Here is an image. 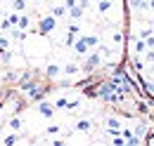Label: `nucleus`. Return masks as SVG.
<instances>
[{
  "mask_svg": "<svg viewBox=\"0 0 154 146\" xmlns=\"http://www.w3.org/2000/svg\"><path fill=\"white\" fill-rule=\"evenodd\" d=\"M147 125H142V123H140V125H135V130H133V134H137V137H145V134H147Z\"/></svg>",
  "mask_w": 154,
  "mask_h": 146,
  "instance_id": "17",
  "label": "nucleus"
},
{
  "mask_svg": "<svg viewBox=\"0 0 154 146\" xmlns=\"http://www.w3.org/2000/svg\"><path fill=\"white\" fill-rule=\"evenodd\" d=\"M97 52L102 54V61H104V59L112 57V47H107V45H97Z\"/></svg>",
  "mask_w": 154,
  "mask_h": 146,
  "instance_id": "15",
  "label": "nucleus"
},
{
  "mask_svg": "<svg viewBox=\"0 0 154 146\" xmlns=\"http://www.w3.org/2000/svg\"><path fill=\"white\" fill-rule=\"evenodd\" d=\"M74 52H76L78 57H85L88 52H90V47H88V42H85V38H78V40H74Z\"/></svg>",
  "mask_w": 154,
  "mask_h": 146,
  "instance_id": "3",
  "label": "nucleus"
},
{
  "mask_svg": "<svg viewBox=\"0 0 154 146\" xmlns=\"http://www.w3.org/2000/svg\"><path fill=\"white\" fill-rule=\"evenodd\" d=\"M126 144H128V146H140V144H142V137H137V134H131V137L126 139Z\"/></svg>",
  "mask_w": 154,
  "mask_h": 146,
  "instance_id": "16",
  "label": "nucleus"
},
{
  "mask_svg": "<svg viewBox=\"0 0 154 146\" xmlns=\"http://www.w3.org/2000/svg\"><path fill=\"white\" fill-rule=\"evenodd\" d=\"M17 139H19V137H14V134H7V137L2 139V144H5V146H12L14 142H17Z\"/></svg>",
  "mask_w": 154,
  "mask_h": 146,
  "instance_id": "23",
  "label": "nucleus"
},
{
  "mask_svg": "<svg viewBox=\"0 0 154 146\" xmlns=\"http://www.w3.org/2000/svg\"><path fill=\"white\" fill-rule=\"evenodd\" d=\"M50 14H52V17H66V5H64V2H62V5H55V7H52V10H50Z\"/></svg>",
  "mask_w": 154,
  "mask_h": 146,
  "instance_id": "9",
  "label": "nucleus"
},
{
  "mask_svg": "<svg viewBox=\"0 0 154 146\" xmlns=\"http://www.w3.org/2000/svg\"><path fill=\"white\" fill-rule=\"evenodd\" d=\"M64 106H66V99H64V97H62V99H57V101H55V109H64Z\"/></svg>",
  "mask_w": 154,
  "mask_h": 146,
  "instance_id": "26",
  "label": "nucleus"
},
{
  "mask_svg": "<svg viewBox=\"0 0 154 146\" xmlns=\"http://www.w3.org/2000/svg\"><path fill=\"white\" fill-rule=\"evenodd\" d=\"M7 28H10V21H7V17H5L2 21H0V31H7Z\"/></svg>",
  "mask_w": 154,
  "mask_h": 146,
  "instance_id": "27",
  "label": "nucleus"
},
{
  "mask_svg": "<svg viewBox=\"0 0 154 146\" xmlns=\"http://www.w3.org/2000/svg\"><path fill=\"white\" fill-rule=\"evenodd\" d=\"M7 21H10V26H17V21H19V14H17V12H10V14H7Z\"/></svg>",
  "mask_w": 154,
  "mask_h": 146,
  "instance_id": "22",
  "label": "nucleus"
},
{
  "mask_svg": "<svg viewBox=\"0 0 154 146\" xmlns=\"http://www.w3.org/2000/svg\"><path fill=\"white\" fill-rule=\"evenodd\" d=\"M64 5H66V10H69V7H74V5H78V0H64Z\"/></svg>",
  "mask_w": 154,
  "mask_h": 146,
  "instance_id": "32",
  "label": "nucleus"
},
{
  "mask_svg": "<svg viewBox=\"0 0 154 146\" xmlns=\"http://www.w3.org/2000/svg\"><path fill=\"white\" fill-rule=\"evenodd\" d=\"M149 10H152V12H154V0H149Z\"/></svg>",
  "mask_w": 154,
  "mask_h": 146,
  "instance_id": "35",
  "label": "nucleus"
},
{
  "mask_svg": "<svg viewBox=\"0 0 154 146\" xmlns=\"http://www.w3.org/2000/svg\"><path fill=\"white\" fill-rule=\"evenodd\" d=\"M7 127H10V130H19V127H21V118H10Z\"/></svg>",
  "mask_w": 154,
  "mask_h": 146,
  "instance_id": "19",
  "label": "nucleus"
},
{
  "mask_svg": "<svg viewBox=\"0 0 154 146\" xmlns=\"http://www.w3.org/2000/svg\"><path fill=\"white\" fill-rule=\"evenodd\" d=\"M104 125H107V130L112 132V137L121 132V120H119V118H114V115H109V118H104Z\"/></svg>",
  "mask_w": 154,
  "mask_h": 146,
  "instance_id": "4",
  "label": "nucleus"
},
{
  "mask_svg": "<svg viewBox=\"0 0 154 146\" xmlns=\"http://www.w3.org/2000/svg\"><path fill=\"white\" fill-rule=\"evenodd\" d=\"M66 14H69L71 21H81V19L85 17V10H83L81 5H74V7H69V10H66Z\"/></svg>",
  "mask_w": 154,
  "mask_h": 146,
  "instance_id": "5",
  "label": "nucleus"
},
{
  "mask_svg": "<svg viewBox=\"0 0 154 146\" xmlns=\"http://www.w3.org/2000/svg\"><path fill=\"white\" fill-rule=\"evenodd\" d=\"M17 26H19L21 31H26V28L31 26V19H29V14H19V21H17Z\"/></svg>",
  "mask_w": 154,
  "mask_h": 146,
  "instance_id": "13",
  "label": "nucleus"
},
{
  "mask_svg": "<svg viewBox=\"0 0 154 146\" xmlns=\"http://www.w3.org/2000/svg\"><path fill=\"white\" fill-rule=\"evenodd\" d=\"M55 26H57V17L45 14V17L40 19V24H38V31L43 33V36H48V33H52V31H55Z\"/></svg>",
  "mask_w": 154,
  "mask_h": 146,
  "instance_id": "1",
  "label": "nucleus"
},
{
  "mask_svg": "<svg viewBox=\"0 0 154 146\" xmlns=\"http://www.w3.org/2000/svg\"><path fill=\"white\" fill-rule=\"evenodd\" d=\"M112 42H114V45H121V42H123V33H121V31H114V33H112Z\"/></svg>",
  "mask_w": 154,
  "mask_h": 146,
  "instance_id": "20",
  "label": "nucleus"
},
{
  "mask_svg": "<svg viewBox=\"0 0 154 146\" xmlns=\"http://www.w3.org/2000/svg\"><path fill=\"white\" fill-rule=\"evenodd\" d=\"M145 42H147V47H154V33L149 38H145Z\"/></svg>",
  "mask_w": 154,
  "mask_h": 146,
  "instance_id": "30",
  "label": "nucleus"
},
{
  "mask_svg": "<svg viewBox=\"0 0 154 146\" xmlns=\"http://www.w3.org/2000/svg\"><path fill=\"white\" fill-rule=\"evenodd\" d=\"M83 38H85V42H88V47H90V50L100 45V38H97L95 33H88V36H83Z\"/></svg>",
  "mask_w": 154,
  "mask_h": 146,
  "instance_id": "14",
  "label": "nucleus"
},
{
  "mask_svg": "<svg viewBox=\"0 0 154 146\" xmlns=\"http://www.w3.org/2000/svg\"><path fill=\"white\" fill-rule=\"evenodd\" d=\"M59 130H62V127H59V125H50V127H48V132H50V134H57Z\"/></svg>",
  "mask_w": 154,
  "mask_h": 146,
  "instance_id": "29",
  "label": "nucleus"
},
{
  "mask_svg": "<svg viewBox=\"0 0 154 146\" xmlns=\"http://www.w3.org/2000/svg\"><path fill=\"white\" fill-rule=\"evenodd\" d=\"M59 73H62V66H57V64H48L45 66V75L48 78H57Z\"/></svg>",
  "mask_w": 154,
  "mask_h": 146,
  "instance_id": "7",
  "label": "nucleus"
},
{
  "mask_svg": "<svg viewBox=\"0 0 154 146\" xmlns=\"http://www.w3.org/2000/svg\"><path fill=\"white\" fill-rule=\"evenodd\" d=\"M5 50H7V40H5V38H0V52H5Z\"/></svg>",
  "mask_w": 154,
  "mask_h": 146,
  "instance_id": "31",
  "label": "nucleus"
},
{
  "mask_svg": "<svg viewBox=\"0 0 154 146\" xmlns=\"http://www.w3.org/2000/svg\"><path fill=\"white\" fill-rule=\"evenodd\" d=\"M69 33H81V26H78L76 21H74V24H69Z\"/></svg>",
  "mask_w": 154,
  "mask_h": 146,
  "instance_id": "25",
  "label": "nucleus"
},
{
  "mask_svg": "<svg viewBox=\"0 0 154 146\" xmlns=\"http://www.w3.org/2000/svg\"><path fill=\"white\" fill-rule=\"evenodd\" d=\"M152 33H154L152 28H142V31L137 33V38H142V40H145V38H149V36H152Z\"/></svg>",
  "mask_w": 154,
  "mask_h": 146,
  "instance_id": "24",
  "label": "nucleus"
},
{
  "mask_svg": "<svg viewBox=\"0 0 154 146\" xmlns=\"http://www.w3.org/2000/svg\"><path fill=\"white\" fill-rule=\"evenodd\" d=\"M145 50H147V42H145L142 38H137V40H135V45H133V52H135V54H142Z\"/></svg>",
  "mask_w": 154,
  "mask_h": 146,
  "instance_id": "11",
  "label": "nucleus"
},
{
  "mask_svg": "<svg viewBox=\"0 0 154 146\" xmlns=\"http://www.w3.org/2000/svg\"><path fill=\"white\" fill-rule=\"evenodd\" d=\"M38 113L43 115V118H52V115H55V104H50V101H40Z\"/></svg>",
  "mask_w": 154,
  "mask_h": 146,
  "instance_id": "6",
  "label": "nucleus"
},
{
  "mask_svg": "<svg viewBox=\"0 0 154 146\" xmlns=\"http://www.w3.org/2000/svg\"><path fill=\"white\" fill-rule=\"evenodd\" d=\"M24 7H26V0H14V2H12V10H14V12H21Z\"/></svg>",
  "mask_w": 154,
  "mask_h": 146,
  "instance_id": "21",
  "label": "nucleus"
},
{
  "mask_svg": "<svg viewBox=\"0 0 154 146\" xmlns=\"http://www.w3.org/2000/svg\"><path fill=\"white\" fill-rule=\"evenodd\" d=\"M102 64V54L100 52H88V57H85V64H83V71H93V69H97Z\"/></svg>",
  "mask_w": 154,
  "mask_h": 146,
  "instance_id": "2",
  "label": "nucleus"
},
{
  "mask_svg": "<svg viewBox=\"0 0 154 146\" xmlns=\"http://www.w3.org/2000/svg\"><path fill=\"white\" fill-rule=\"evenodd\" d=\"M152 118H154V113H152Z\"/></svg>",
  "mask_w": 154,
  "mask_h": 146,
  "instance_id": "36",
  "label": "nucleus"
},
{
  "mask_svg": "<svg viewBox=\"0 0 154 146\" xmlns=\"http://www.w3.org/2000/svg\"><path fill=\"white\" fill-rule=\"evenodd\" d=\"M78 71H81V66H78V64H74V61H69V64L62 69V73H64V75H76Z\"/></svg>",
  "mask_w": 154,
  "mask_h": 146,
  "instance_id": "8",
  "label": "nucleus"
},
{
  "mask_svg": "<svg viewBox=\"0 0 154 146\" xmlns=\"http://www.w3.org/2000/svg\"><path fill=\"white\" fill-rule=\"evenodd\" d=\"M137 109L142 111V113H147V111H149V106H147V104H145V101H137Z\"/></svg>",
  "mask_w": 154,
  "mask_h": 146,
  "instance_id": "28",
  "label": "nucleus"
},
{
  "mask_svg": "<svg viewBox=\"0 0 154 146\" xmlns=\"http://www.w3.org/2000/svg\"><path fill=\"white\" fill-rule=\"evenodd\" d=\"M12 38H14V40H24V38H26V33L21 31L19 26H14V28H12Z\"/></svg>",
  "mask_w": 154,
  "mask_h": 146,
  "instance_id": "18",
  "label": "nucleus"
},
{
  "mask_svg": "<svg viewBox=\"0 0 154 146\" xmlns=\"http://www.w3.org/2000/svg\"><path fill=\"white\" fill-rule=\"evenodd\" d=\"M145 87H147V92H152V94H154V80H149V83H147Z\"/></svg>",
  "mask_w": 154,
  "mask_h": 146,
  "instance_id": "33",
  "label": "nucleus"
},
{
  "mask_svg": "<svg viewBox=\"0 0 154 146\" xmlns=\"http://www.w3.org/2000/svg\"><path fill=\"white\" fill-rule=\"evenodd\" d=\"M90 130H93V123H90L88 118H85V120H78V123H76V132H90Z\"/></svg>",
  "mask_w": 154,
  "mask_h": 146,
  "instance_id": "10",
  "label": "nucleus"
},
{
  "mask_svg": "<svg viewBox=\"0 0 154 146\" xmlns=\"http://www.w3.org/2000/svg\"><path fill=\"white\" fill-rule=\"evenodd\" d=\"M78 5H81L83 10H88V0H78Z\"/></svg>",
  "mask_w": 154,
  "mask_h": 146,
  "instance_id": "34",
  "label": "nucleus"
},
{
  "mask_svg": "<svg viewBox=\"0 0 154 146\" xmlns=\"http://www.w3.org/2000/svg\"><path fill=\"white\" fill-rule=\"evenodd\" d=\"M97 10H100V14L109 12L112 10V0H97Z\"/></svg>",
  "mask_w": 154,
  "mask_h": 146,
  "instance_id": "12",
  "label": "nucleus"
}]
</instances>
